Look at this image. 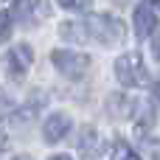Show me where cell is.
<instances>
[{"label": "cell", "instance_id": "2", "mask_svg": "<svg viewBox=\"0 0 160 160\" xmlns=\"http://www.w3.org/2000/svg\"><path fill=\"white\" fill-rule=\"evenodd\" d=\"M115 76L127 87H143L149 82V70L143 65V56L141 53H124V56H118L115 59Z\"/></svg>", "mask_w": 160, "mask_h": 160}, {"label": "cell", "instance_id": "3", "mask_svg": "<svg viewBox=\"0 0 160 160\" xmlns=\"http://www.w3.org/2000/svg\"><path fill=\"white\" fill-rule=\"evenodd\" d=\"M51 62L68 79H84L90 70V56L79 51H51Z\"/></svg>", "mask_w": 160, "mask_h": 160}, {"label": "cell", "instance_id": "7", "mask_svg": "<svg viewBox=\"0 0 160 160\" xmlns=\"http://www.w3.org/2000/svg\"><path fill=\"white\" fill-rule=\"evenodd\" d=\"M107 110H110V115H112V118H129V115H132V110H135V101H132L129 96L112 93V96L107 98Z\"/></svg>", "mask_w": 160, "mask_h": 160}, {"label": "cell", "instance_id": "9", "mask_svg": "<svg viewBox=\"0 0 160 160\" xmlns=\"http://www.w3.org/2000/svg\"><path fill=\"white\" fill-rule=\"evenodd\" d=\"M107 158H127V160H135V158H138V152H135V149H129L127 143H121V141H118V143H112V149L107 152Z\"/></svg>", "mask_w": 160, "mask_h": 160}, {"label": "cell", "instance_id": "8", "mask_svg": "<svg viewBox=\"0 0 160 160\" xmlns=\"http://www.w3.org/2000/svg\"><path fill=\"white\" fill-rule=\"evenodd\" d=\"M152 124H155V112H152V107L143 101V104H138V124H135V135H143V132H149L152 129Z\"/></svg>", "mask_w": 160, "mask_h": 160}, {"label": "cell", "instance_id": "15", "mask_svg": "<svg viewBox=\"0 0 160 160\" xmlns=\"http://www.w3.org/2000/svg\"><path fill=\"white\" fill-rule=\"evenodd\" d=\"M152 51H155V59L160 62V34L155 37V39H152Z\"/></svg>", "mask_w": 160, "mask_h": 160}, {"label": "cell", "instance_id": "18", "mask_svg": "<svg viewBox=\"0 0 160 160\" xmlns=\"http://www.w3.org/2000/svg\"><path fill=\"white\" fill-rule=\"evenodd\" d=\"M0 149H3V143H0Z\"/></svg>", "mask_w": 160, "mask_h": 160}, {"label": "cell", "instance_id": "6", "mask_svg": "<svg viewBox=\"0 0 160 160\" xmlns=\"http://www.w3.org/2000/svg\"><path fill=\"white\" fill-rule=\"evenodd\" d=\"M155 28H158V14L152 11V6H149V3H146V6H138V8H135V34L143 39V37H149Z\"/></svg>", "mask_w": 160, "mask_h": 160}, {"label": "cell", "instance_id": "4", "mask_svg": "<svg viewBox=\"0 0 160 160\" xmlns=\"http://www.w3.org/2000/svg\"><path fill=\"white\" fill-rule=\"evenodd\" d=\"M68 132H70V115H68V112H53V115H48V121H45V127H42V135H45L48 143H59Z\"/></svg>", "mask_w": 160, "mask_h": 160}, {"label": "cell", "instance_id": "5", "mask_svg": "<svg viewBox=\"0 0 160 160\" xmlns=\"http://www.w3.org/2000/svg\"><path fill=\"white\" fill-rule=\"evenodd\" d=\"M31 62H34V51L28 45H17V48L8 51V70H11L14 79H22L25 70L31 68Z\"/></svg>", "mask_w": 160, "mask_h": 160}, {"label": "cell", "instance_id": "16", "mask_svg": "<svg viewBox=\"0 0 160 160\" xmlns=\"http://www.w3.org/2000/svg\"><path fill=\"white\" fill-rule=\"evenodd\" d=\"M149 6H155V8H160V0H146Z\"/></svg>", "mask_w": 160, "mask_h": 160}, {"label": "cell", "instance_id": "14", "mask_svg": "<svg viewBox=\"0 0 160 160\" xmlns=\"http://www.w3.org/2000/svg\"><path fill=\"white\" fill-rule=\"evenodd\" d=\"M8 34H11V14L0 11V39H8Z\"/></svg>", "mask_w": 160, "mask_h": 160}, {"label": "cell", "instance_id": "10", "mask_svg": "<svg viewBox=\"0 0 160 160\" xmlns=\"http://www.w3.org/2000/svg\"><path fill=\"white\" fill-rule=\"evenodd\" d=\"M62 8H68V11H87L90 6H93V0H56Z\"/></svg>", "mask_w": 160, "mask_h": 160}, {"label": "cell", "instance_id": "13", "mask_svg": "<svg viewBox=\"0 0 160 160\" xmlns=\"http://www.w3.org/2000/svg\"><path fill=\"white\" fill-rule=\"evenodd\" d=\"M11 110H14V98H11V96L0 87V118H6Z\"/></svg>", "mask_w": 160, "mask_h": 160}, {"label": "cell", "instance_id": "1", "mask_svg": "<svg viewBox=\"0 0 160 160\" xmlns=\"http://www.w3.org/2000/svg\"><path fill=\"white\" fill-rule=\"evenodd\" d=\"M87 39H96L101 45H118L124 39V22L115 20L112 14H98V17H90L87 25Z\"/></svg>", "mask_w": 160, "mask_h": 160}, {"label": "cell", "instance_id": "11", "mask_svg": "<svg viewBox=\"0 0 160 160\" xmlns=\"http://www.w3.org/2000/svg\"><path fill=\"white\" fill-rule=\"evenodd\" d=\"M14 14L22 17V20H28V17L34 14V0H17V3H14Z\"/></svg>", "mask_w": 160, "mask_h": 160}, {"label": "cell", "instance_id": "12", "mask_svg": "<svg viewBox=\"0 0 160 160\" xmlns=\"http://www.w3.org/2000/svg\"><path fill=\"white\" fill-rule=\"evenodd\" d=\"M93 141H96V129H84L82 132V141H79V146H82V152H87V155H93Z\"/></svg>", "mask_w": 160, "mask_h": 160}, {"label": "cell", "instance_id": "17", "mask_svg": "<svg viewBox=\"0 0 160 160\" xmlns=\"http://www.w3.org/2000/svg\"><path fill=\"white\" fill-rule=\"evenodd\" d=\"M155 98L160 101V84H155Z\"/></svg>", "mask_w": 160, "mask_h": 160}]
</instances>
